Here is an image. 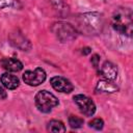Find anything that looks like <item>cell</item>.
Returning a JSON list of instances; mask_svg holds the SVG:
<instances>
[{
    "mask_svg": "<svg viewBox=\"0 0 133 133\" xmlns=\"http://www.w3.org/2000/svg\"><path fill=\"white\" fill-rule=\"evenodd\" d=\"M83 123L84 121L79 117V116H75V115H71L69 117V125L71 128L73 129H78V128H81L83 126Z\"/></svg>",
    "mask_w": 133,
    "mask_h": 133,
    "instance_id": "14",
    "label": "cell"
},
{
    "mask_svg": "<svg viewBox=\"0 0 133 133\" xmlns=\"http://www.w3.org/2000/svg\"><path fill=\"white\" fill-rule=\"evenodd\" d=\"M46 72L42 68H36L33 71H26L23 74V81L30 86H37L46 80Z\"/></svg>",
    "mask_w": 133,
    "mask_h": 133,
    "instance_id": "6",
    "label": "cell"
},
{
    "mask_svg": "<svg viewBox=\"0 0 133 133\" xmlns=\"http://www.w3.org/2000/svg\"><path fill=\"white\" fill-rule=\"evenodd\" d=\"M88 125H89L90 128H92V129H95V130H102L103 127H104V122H103L102 118H98V117H97V118L91 119V121L88 123Z\"/></svg>",
    "mask_w": 133,
    "mask_h": 133,
    "instance_id": "15",
    "label": "cell"
},
{
    "mask_svg": "<svg viewBox=\"0 0 133 133\" xmlns=\"http://www.w3.org/2000/svg\"><path fill=\"white\" fill-rule=\"evenodd\" d=\"M16 2H17V0H0V9L12 6Z\"/></svg>",
    "mask_w": 133,
    "mask_h": 133,
    "instance_id": "16",
    "label": "cell"
},
{
    "mask_svg": "<svg viewBox=\"0 0 133 133\" xmlns=\"http://www.w3.org/2000/svg\"><path fill=\"white\" fill-rule=\"evenodd\" d=\"M112 28L126 36L132 35L133 21H132V10L129 7H118L114 10L111 18Z\"/></svg>",
    "mask_w": 133,
    "mask_h": 133,
    "instance_id": "2",
    "label": "cell"
},
{
    "mask_svg": "<svg viewBox=\"0 0 133 133\" xmlns=\"http://www.w3.org/2000/svg\"><path fill=\"white\" fill-rule=\"evenodd\" d=\"M50 84H51V86H52L56 91H59V92L70 94V92L73 91V89H74V86H73V84L71 83V81L68 80V79L64 78V77H61V76L52 77V78L50 79Z\"/></svg>",
    "mask_w": 133,
    "mask_h": 133,
    "instance_id": "7",
    "label": "cell"
},
{
    "mask_svg": "<svg viewBox=\"0 0 133 133\" xmlns=\"http://www.w3.org/2000/svg\"><path fill=\"white\" fill-rule=\"evenodd\" d=\"M47 130L49 132H55V133H59V132H64L65 131V127L63 125L62 122L57 121V119H52L48 123L47 125Z\"/></svg>",
    "mask_w": 133,
    "mask_h": 133,
    "instance_id": "13",
    "label": "cell"
},
{
    "mask_svg": "<svg viewBox=\"0 0 133 133\" xmlns=\"http://www.w3.org/2000/svg\"><path fill=\"white\" fill-rule=\"evenodd\" d=\"M118 90V86L114 84L112 81L102 79L98 82L96 86V91L97 92H102V94H112Z\"/></svg>",
    "mask_w": 133,
    "mask_h": 133,
    "instance_id": "11",
    "label": "cell"
},
{
    "mask_svg": "<svg viewBox=\"0 0 133 133\" xmlns=\"http://www.w3.org/2000/svg\"><path fill=\"white\" fill-rule=\"evenodd\" d=\"M104 27L103 15L97 11L84 12L77 17V31L86 35H97Z\"/></svg>",
    "mask_w": 133,
    "mask_h": 133,
    "instance_id": "1",
    "label": "cell"
},
{
    "mask_svg": "<svg viewBox=\"0 0 133 133\" xmlns=\"http://www.w3.org/2000/svg\"><path fill=\"white\" fill-rule=\"evenodd\" d=\"M99 61H100V56L98 54H94L90 58V62L94 64L95 68H98L99 66Z\"/></svg>",
    "mask_w": 133,
    "mask_h": 133,
    "instance_id": "17",
    "label": "cell"
},
{
    "mask_svg": "<svg viewBox=\"0 0 133 133\" xmlns=\"http://www.w3.org/2000/svg\"><path fill=\"white\" fill-rule=\"evenodd\" d=\"M51 30L54 33V35L57 37V39H59L61 43H69L74 41L77 37V32H78L73 25L64 22L54 23L51 27Z\"/></svg>",
    "mask_w": 133,
    "mask_h": 133,
    "instance_id": "4",
    "label": "cell"
},
{
    "mask_svg": "<svg viewBox=\"0 0 133 133\" xmlns=\"http://www.w3.org/2000/svg\"><path fill=\"white\" fill-rule=\"evenodd\" d=\"M0 81L3 84V86L7 89H16L20 85V80L16 75H12L10 73H4L0 77Z\"/></svg>",
    "mask_w": 133,
    "mask_h": 133,
    "instance_id": "10",
    "label": "cell"
},
{
    "mask_svg": "<svg viewBox=\"0 0 133 133\" xmlns=\"http://www.w3.org/2000/svg\"><path fill=\"white\" fill-rule=\"evenodd\" d=\"M75 104L78 106L81 113L86 116H91L96 112V104L94 101L84 95H76L73 98Z\"/></svg>",
    "mask_w": 133,
    "mask_h": 133,
    "instance_id": "5",
    "label": "cell"
},
{
    "mask_svg": "<svg viewBox=\"0 0 133 133\" xmlns=\"http://www.w3.org/2000/svg\"><path fill=\"white\" fill-rule=\"evenodd\" d=\"M49 2L53 6V8L57 11L58 15L64 17V16H66L69 14V8L64 4L63 0H49Z\"/></svg>",
    "mask_w": 133,
    "mask_h": 133,
    "instance_id": "12",
    "label": "cell"
},
{
    "mask_svg": "<svg viewBox=\"0 0 133 133\" xmlns=\"http://www.w3.org/2000/svg\"><path fill=\"white\" fill-rule=\"evenodd\" d=\"M36 108L43 113H49L54 107L58 105V99L48 90H39L34 97Z\"/></svg>",
    "mask_w": 133,
    "mask_h": 133,
    "instance_id": "3",
    "label": "cell"
},
{
    "mask_svg": "<svg viewBox=\"0 0 133 133\" xmlns=\"http://www.w3.org/2000/svg\"><path fill=\"white\" fill-rule=\"evenodd\" d=\"M99 75L106 80L113 81L117 77V68L110 61H105L99 69Z\"/></svg>",
    "mask_w": 133,
    "mask_h": 133,
    "instance_id": "8",
    "label": "cell"
},
{
    "mask_svg": "<svg viewBox=\"0 0 133 133\" xmlns=\"http://www.w3.org/2000/svg\"><path fill=\"white\" fill-rule=\"evenodd\" d=\"M90 52H91V49L88 48V47H85V48L82 49V54H84V55H86V54H88Z\"/></svg>",
    "mask_w": 133,
    "mask_h": 133,
    "instance_id": "19",
    "label": "cell"
},
{
    "mask_svg": "<svg viewBox=\"0 0 133 133\" xmlns=\"http://www.w3.org/2000/svg\"><path fill=\"white\" fill-rule=\"evenodd\" d=\"M0 66L7 72H20L23 69V63L12 57H5L0 60Z\"/></svg>",
    "mask_w": 133,
    "mask_h": 133,
    "instance_id": "9",
    "label": "cell"
},
{
    "mask_svg": "<svg viewBox=\"0 0 133 133\" xmlns=\"http://www.w3.org/2000/svg\"><path fill=\"white\" fill-rule=\"evenodd\" d=\"M6 97H7V94H6L5 89L0 85V99L2 100V99H5Z\"/></svg>",
    "mask_w": 133,
    "mask_h": 133,
    "instance_id": "18",
    "label": "cell"
}]
</instances>
